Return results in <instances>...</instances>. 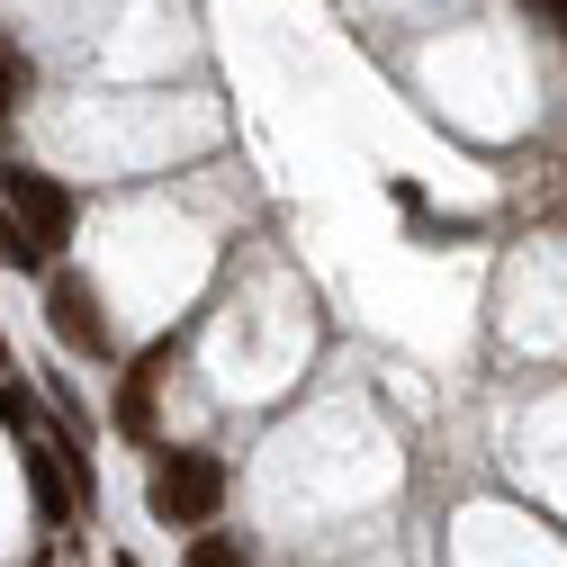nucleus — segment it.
Segmentation results:
<instances>
[{
  "label": "nucleus",
  "mask_w": 567,
  "mask_h": 567,
  "mask_svg": "<svg viewBox=\"0 0 567 567\" xmlns=\"http://www.w3.org/2000/svg\"><path fill=\"white\" fill-rule=\"evenodd\" d=\"M145 505H154V523H172V532L217 523V514H226V460H217V451H163Z\"/></svg>",
  "instance_id": "obj_1"
},
{
  "label": "nucleus",
  "mask_w": 567,
  "mask_h": 567,
  "mask_svg": "<svg viewBox=\"0 0 567 567\" xmlns=\"http://www.w3.org/2000/svg\"><path fill=\"white\" fill-rule=\"evenodd\" d=\"M0 207H10V217L37 235V252H45V261L73 244V226H82V198L63 189L54 172H28V163H0Z\"/></svg>",
  "instance_id": "obj_2"
},
{
  "label": "nucleus",
  "mask_w": 567,
  "mask_h": 567,
  "mask_svg": "<svg viewBox=\"0 0 567 567\" xmlns=\"http://www.w3.org/2000/svg\"><path fill=\"white\" fill-rule=\"evenodd\" d=\"M45 324H54V342L73 361H109L117 351V324H109V307H100V289L82 270H45Z\"/></svg>",
  "instance_id": "obj_3"
},
{
  "label": "nucleus",
  "mask_w": 567,
  "mask_h": 567,
  "mask_svg": "<svg viewBox=\"0 0 567 567\" xmlns=\"http://www.w3.org/2000/svg\"><path fill=\"white\" fill-rule=\"evenodd\" d=\"M19 460H28L37 523H45V532H63V523L82 514V495H73V460H63V442H45V433H19Z\"/></svg>",
  "instance_id": "obj_4"
},
{
  "label": "nucleus",
  "mask_w": 567,
  "mask_h": 567,
  "mask_svg": "<svg viewBox=\"0 0 567 567\" xmlns=\"http://www.w3.org/2000/svg\"><path fill=\"white\" fill-rule=\"evenodd\" d=\"M163 370H172V342H154V351H135V361H126L117 405H109L126 442H154V388H163Z\"/></svg>",
  "instance_id": "obj_5"
},
{
  "label": "nucleus",
  "mask_w": 567,
  "mask_h": 567,
  "mask_svg": "<svg viewBox=\"0 0 567 567\" xmlns=\"http://www.w3.org/2000/svg\"><path fill=\"white\" fill-rule=\"evenodd\" d=\"M181 567H244V540H235V532H207V523H198V532H189V558H181Z\"/></svg>",
  "instance_id": "obj_6"
},
{
  "label": "nucleus",
  "mask_w": 567,
  "mask_h": 567,
  "mask_svg": "<svg viewBox=\"0 0 567 567\" xmlns=\"http://www.w3.org/2000/svg\"><path fill=\"white\" fill-rule=\"evenodd\" d=\"M0 261H10V270H54V261L37 252V235H28L19 217H10V207H0Z\"/></svg>",
  "instance_id": "obj_7"
},
{
  "label": "nucleus",
  "mask_w": 567,
  "mask_h": 567,
  "mask_svg": "<svg viewBox=\"0 0 567 567\" xmlns=\"http://www.w3.org/2000/svg\"><path fill=\"white\" fill-rule=\"evenodd\" d=\"M0 423H10V433H37V388H19L10 370H0Z\"/></svg>",
  "instance_id": "obj_8"
},
{
  "label": "nucleus",
  "mask_w": 567,
  "mask_h": 567,
  "mask_svg": "<svg viewBox=\"0 0 567 567\" xmlns=\"http://www.w3.org/2000/svg\"><path fill=\"white\" fill-rule=\"evenodd\" d=\"M19 91H28V54H19V45H0V126H10Z\"/></svg>",
  "instance_id": "obj_9"
},
{
  "label": "nucleus",
  "mask_w": 567,
  "mask_h": 567,
  "mask_svg": "<svg viewBox=\"0 0 567 567\" xmlns=\"http://www.w3.org/2000/svg\"><path fill=\"white\" fill-rule=\"evenodd\" d=\"M523 10H540V28H558V37H567V0H523Z\"/></svg>",
  "instance_id": "obj_10"
},
{
  "label": "nucleus",
  "mask_w": 567,
  "mask_h": 567,
  "mask_svg": "<svg viewBox=\"0 0 567 567\" xmlns=\"http://www.w3.org/2000/svg\"><path fill=\"white\" fill-rule=\"evenodd\" d=\"M0 370H10V342H0Z\"/></svg>",
  "instance_id": "obj_11"
},
{
  "label": "nucleus",
  "mask_w": 567,
  "mask_h": 567,
  "mask_svg": "<svg viewBox=\"0 0 567 567\" xmlns=\"http://www.w3.org/2000/svg\"><path fill=\"white\" fill-rule=\"evenodd\" d=\"M54 567H63V558H54Z\"/></svg>",
  "instance_id": "obj_12"
}]
</instances>
